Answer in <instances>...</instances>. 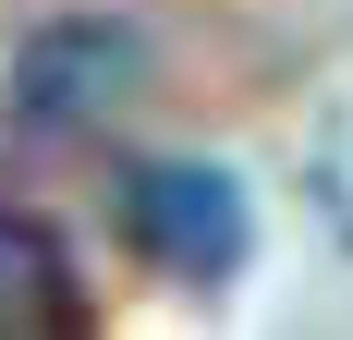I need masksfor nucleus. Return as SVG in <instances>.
<instances>
[{"mask_svg": "<svg viewBox=\"0 0 353 340\" xmlns=\"http://www.w3.org/2000/svg\"><path fill=\"white\" fill-rule=\"evenodd\" d=\"M317 195H329V219H341V243H353V146H341V158H317Z\"/></svg>", "mask_w": 353, "mask_h": 340, "instance_id": "7ed1b4c3", "label": "nucleus"}, {"mask_svg": "<svg viewBox=\"0 0 353 340\" xmlns=\"http://www.w3.org/2000/svg\"><path fill=\"white\" fill-rule=\"evenodd\" d=\"M146 73V49H134V25H49L25 49V73H12V134H73V122H98L122 85Z\"/></svg>", "mask_w": 353, "mask_h": 340, "instance_id": "f03ea898", "label": "nucleus"}, {"mask_svg": "<svg viewBox=\"0 0 353 340\" xmlns=\"http://www.w3.org/2000/svg\"><path fill=\"white\" fill-rule=\"evenodd\" d=\"M134 243H146L171 279L219 292V279L256 255V206H244V182L208 170V158H146V170H134Z\"/></svg>", "mask_w": 353, "mask_h": 340, "instance_id": "f257e3e1", "label": "nucleus"}]
</instances>
